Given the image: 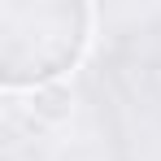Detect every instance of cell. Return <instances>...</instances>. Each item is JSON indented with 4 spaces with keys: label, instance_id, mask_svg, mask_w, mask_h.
<instances>
[{
    "label": "cell",
    "instance_id": "cell-1",
    "mask_svg": "<svg viewBox=\"0 0 161 161\" xmlns=\"http://www.w3.org/2000/svg\"><path fill=\"white\" fill-rule=\"evenodd\" d=\"M87 4L79 0H4L0 4V83L44 87L79 65L87 48Z\"/></svg>",
    "mask_w": 161,
    "mask_h": 161
}]
</instances>
